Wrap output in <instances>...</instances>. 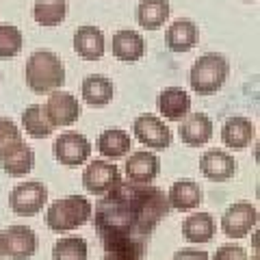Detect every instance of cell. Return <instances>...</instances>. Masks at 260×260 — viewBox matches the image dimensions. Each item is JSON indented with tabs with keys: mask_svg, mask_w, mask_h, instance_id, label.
I'll list each match as a JSON object with an SVG mask.
<instances>
[{
	"mask_svg": "<svg viewBox=\"0 0 260 260\" xmlns=\"http://www.w3.org/2000/svg\"><path fill=\"white\" fill-rule=\"evenodd\" d=\"M215 219L210 213H193L182 221V237L193 243V245H204V243H210L215 237Z\"/></svg>",
	"mask_w": 260,
	"mask_h": 260,
	"instance_id": "cell-25",
	"label": "cell"
},
{
	"mask_svg": "<svg viewBox=\"0 0 260 260\" xmlns=\"http://www.w3.org/2000/svg\"><path fill=\"white\" fill-rule=\"evenodd\" d=\"M26 87L35 93H50L65 85V65L52 50H35L24 65Z\"/></svg>",
	"mask_w": 260,
	"mask_h": 260,
	"instance_id": "cell-2",
	"label": "cell"
},
{
	"mask_svg": "<svg viewBox=\"0 0 260 260\" xmlns=\"http://www.w3.org/2000/svg\"><path fill=\"white\" fill-rule=\"evenodd\" d=\"M113 56L124 63H137L145 54V39L139 30L133 28H121L113 35L111 42Z\"/></svg>",
	"mask_w": 260,
	"mask_h": 260,
	"instance_id": "cell-20",
	"label": "cell"
},
{
	"mask_svg": "<svg viewBox=\"0 0 260 260\" xmlns=\"http://www.w3.org/2000/svg\"><path fill=\"white\" fill-rule=\"evenodd\" d=\"M74 52L85 61H98L107 52V37L100 28L85 24L74 32Z\"/></svg>",
	"mask_w": 260,
	"mask_h": 260,
	"instance_id": "cell-19",
	"label": "cell"
},
{
	"mask_svg": "<svg viewBox=\"0 0 260 260\" xmlns=\"http://www.w3.org/2000/svg\"><path fill=\"white\" fill-rule=\"evenodd\" d=\"M256 139V126L251 124L247 117L243 115H232L223 121L221 126V141L225 148L234 152L245 150L247 145Z\"/></svg>",
	"mask_w": 260,
	"mask_h": 260,
	"instance_id": "cell-17",
	"label": "cell"
},
{
	"mask_svg": "<svg viewBox=\"0 0 260 260\" xmlns=\"http://www.w3.org/2000/svg\"><path fill=\"white\" fill-rule=\"evenodd\" d=\"M22 128L26 130L30 139H48L52 135V124L46 117V111L42 104H30L22 113Z\"/></svg>",
	"mask_w": 260,
	"mask_h": 260,
	"instance_id": "cell-26",
	"label": "cell"
},
{
	"mask_svg": "<svg viewBox=\"0 0 260 260\" xmlns=\"http://www.w3.org/2000/svg\"><path fill=\"white\" fill-rule=\"evenodd\" d=\"M117 182H121V172L113 160L95 158L85 167L83 172V186L91 195H104L109 193Z\"/></svg>",
	"mask_w": 260,
	"mask_h": 260,
	"instance_id": "cell-11",
	"label": "cell"
},
{
	"mask_svg": "<svg viewBox=\"0 0 260 260\" xmlns=\"http://www.w3.org/2000/svg\"><path fill=\"white\" fill-rule=\"evenodd\" d=\"M133 135L135 139L139 141L145 148H152V150H167L174 141V135H172V128H169L165 121L156 115H139L133 124Z\"/></svg>",
	"mask_w": 260,
	"mask_h": 260,
	"instance_id": "cell-9",
	"label": "cell"
},
{
	"mask_svg": "<svg viewBox=\"0 0 260 260\" xmlns=\"http://www.w3.org/2000/svg\"><path fill=\"white\" fill-rule=\"evenodd\" d=\"M80 95H83L85 104H89V107L102 109L111 104L113 95H115V85L102 74H89L83 80V85H80Z\"/></svg>",
	"mask_w": 260,
	"mask_h": 260,
	"instance_id": "cell-22",
	"label": "cell"
},
{
	"mask_svg": "<svg viewBox=\"0 0 260 260\" xmlns=\"http://www.w3.org/2000/svg\"><path fill=\"white\" fill-rule=\"evenodd\" d=\"M22 141V130L11 117H0V154Z\"/></svg>",
	"mask_w": 260,
	"mask_h": 260,
	"instance_id": "cell-30",
	"label": "cell"
},
{
	"mask_svg": "<svg viewBox=\"0 0 260 260\" xmlns=\"http://www.w3.org/2000/svg\"><path fill=\"white\" fill-rule=\"evenodd\" d=\"M98 152L102 154L107 160H119L130 154L133 148V137L121 128H107L98 137Z\"/></svg>",
	"mask_w": 260,
	"mask_h": 260,
	"instance_id": "cell-23",
	"label": "cell"
},
{
	"mask_svg": "<svg viewBox=\"0 0 260 260\" xmlns=\"http://www.w3.org/2000/svg\"><path fill=\"white\" fill-rule=\"evenodd\" d=\"M167 202L169 208L178 210V213H189V210H195L204 202V189L193 178H180L169 186Z\"/></svg>",
	"mask_w": 260,
	"mask_h": 260,
	"instance_id": "cell-14",
	"label": "cell"
},
{
	"mask_svg": "<svg viewBox=\"0 0 260 260\" xmlns=\"http://www.w3.org/2000/svg\"><path fill=\"white\" fill-rule=\"evenodd\" d=\"M200 172L213 182H225L239 172V162L225 150H206L200 158Z\"/></svg>",
	"mask_w": 260,
	"mask_h": 260,
	"instance_id": "cell-13",
	"label": "cell"
},
{
	"mask_svg": "<svg viewBox=\"0 0 260 260\" xmlns=\"http://www.w3.org/2000/svg\"><path fill=\"white\" fill-rule=\"evenodd\" d=\"M158 113L169 121H182L191 113V95L182 87H165L156 100Z\"/></svg>",
	"mask_w": 260,
	"mask_h": 260,
	"instance_id": "cell-18",
	"label": "cell"
},
{
	"mask_svg": "<svg viewBox=\"0 0 260 260\" xmlns=\"http://www.w3.org/2000/svg\"><path fill=\"white\" fill-rule=\"evenodd\" d=\"M172 260H210L206 251H202L200 247H182L178 249Z\"/></svg>",
	"mask_w": 260,
	"mask_h": 260,
	"instance_id": "cell-32",
	"label": "cell"
},
{
	"mask_svg": "<svg viewBox=\"0 0 260 260\" xmlns=\"http://www.w3.org/2000/svg\"><path fill=\"white\" fill-rule=\"evenodd\" d=\"M100 260H126V258H117V256H111V254H107V256L100 258Z\"/></svg>",
	"mask_w": 260,
	"mask_h": 260,
	"instance_id": "cell-33",
	"label": "cell"
},
{
	"mask_svg": "<svg viewBox=\"0 0 260 260\" xmlns=\"http://www.w3.org/2000/svg\"><path fill=\"white\" fill-rule=\"evenodd\" d=\"M68 18V3L65 0H37L32 7V20L42 26H59Z\"/></svg>",
	"mask_w": 260,
	"mask_h": 260,
	"instance_id": "cell-27",
	"label": "cell"
},
{
	"mask_svg": "<svg viewBox=\"0 0 260 260\" xmlns=\"http://www.w3.org/2000/svg\"><path fill=\"white\" fill-rule=\"evenodd\" d=\"M91 150L93 145L80 133H61L54 139L52 152L54 158L65 167H80L91 158Z\"/></svg>",
	"mask_w": 260,
	"mask_h": 260,
	"instance_id": "cell-6",
	"label": "cell"
},
{
	"mask_svg": "<svg viewBox=\"0 0 260 260\" xmlns=\"http://www.w3.org/2000/svg\"><path fill=\"white\" fill-rule=\"evenodd\" d=\"M46 117L52 124V128H68L72 124H76L83 115V107H80L78 98L70 91H50L48 100L44 104Z\"/></svg>",
	"mask_w": 260,
	"mask_h": 260,
	"instance_id": "cell-5",
	"label": "cell"
},
{
	"mask_svg": "<svg viewBox=\"0 0 260 260\" xmlns=\"http://www.w3.org/2000/svg\"><path fill=\"white\" fill-rule=\"evenodd\" d=\"M0 167H3L5 174L13 178H22L30 174L32 167H35V152H32L30 145L20 141L0 154Z\"/></svg>",
	"mask_w": 260,
	"mask_h": 260,
	"instance_id": "cell-21",
	"label": "cell"
},
{
	"mask_svg": "<svg viewBox=\"0 0 260 260\" xmlns=\"http://www.w3.org/2000/svg\"><path fill=\"white\" fill-rule=\"evenodd\" d=\"M198 39H200V30H198V24L189 18H178L167 26L165 30V42L167 48L172 52L178 54H184L193 50L198 46Z\"/></svg>",
	"mask_w": 260,
	"mask_h": 260,
	"instance_id": "cell-16",
	"label": "cell"
},
{
	"mask_svg": "<svg viewBox=\"0 0 260 260\" xmlns=\"http://www.w3.org/2000/svg\"><path fill=\"white\" fill-rule=\"evenodd\" d=\"M124 169H126L128 182L152 184L160 172V158L152 150H137V152H130Z\"/></svg>",
	"mask_w": 260,
	"mask_h": 260,
	"instance_id": "cell-12",
	"label": "cell"
},
{
	"mask_svg": "<svg viewBox=\"0 0 260 260\" xmlns=\"http://www.w3.org/2000/svg\"><path fill=\"white\" fill-rule=\"evenodd\" d=\"M245 3H254V0H245Z\"/></svg>",
	"mask_w": 260,
	"mask_h": 260,
	"instance_id": "cell-36",
	"label": "cell"
},
{
	"mask_svg": "<svg viewBox=\"0 0 260 260\" xmlns=\"http://www.w3.org/2000/svg\"><path fill=\"white\" fill-rule=\"evenodd\" d=\"M172 15L169 0H141L137 5V24L143 30H160Z\"/></svg>",
	"mask_w": 260,
	"mask_h": 260,
	"instance_id": "cell-24",
	"label": "cell"
},
{
	"mask_svg": "<svg viewBox=\"0 0 260 260\" xmlns=\"http://www.w3.org/2000/svg\"><path fill=\"white\" fill-rule=\"evenodd\" d=\"M213 260H249L247 251L241 245H234V243H228V245L217 247Z\"/></svg>",
	"mask_w": 260,
	"mask_h": 260,
	"instance_id": "cell-31",
	"label": "cell"
},
{
	"mask_svg": "<svg viewBox=\"0 0 260 260\" xmlns=\"http://www.w3.org/2000/svg\"><path fill=\"white\" fill-rule=\"evenodd\" d=\"M228 76H230V63L225 56L219 52H206L198 56L189 70L191 91L198 95H210L225 85Z\"/></svg>",
	"mask_w": 260,
	"mask_h": 260,
	"instance_id": "cell-3",
	"label": "cell"
},
{
	"mask_svg": "<svg viewBox=\"0 0 260 260\" xmlns=\"http://www.w3.org/2000/svg\"><path fill=\"white\" fill-rule=\"evenodd\" d=\"M169 210L172 208L162 189L121 180L98 200L91 219L107 254L141 260L145 243Z\"/></svg>",
	"mask_w": 260,
	"mask_h": 260,
	"instance_id": "cell-1",
	"label": "cell"
},
{
	"mask_svg": "<svg viewBox=\"0 0 260 260\" xmlns=\"http://www.w3.org/2000/svg\"><path fill=\"white\" fill-rule=\"evenodd\" d=\"M0 83H3V72H0Z\"/></svg>",
	"mask_w": 260,
	"mask_h": 260,
	"instance_id": "cell-35",
	"label": "cell"
},
{
	"mask_svg": "<svg viewBox=\"0 0 260 260\" xmlns=\"http://www.w3.org/2000/svg\"><path fill=\"white\" fill-rule=\"evenodd\" d=\"M93 206L85 195H65L46 210V225L52 232H72L91 219Z\"/></svg>",
	"mask_w": 260,
	"mask_h": 260,
	"instance_id": "cell-4",
	"label": "cell"
},
{
	"mask_svg": "<svg viewBox=\"0 0 260 260\" xmlns=\"http://www.w3.org/2000/svg\"><path fill=\"white\" fill-rule=\"evenodd\" d=\"M39 239L32 228L15 223L3 230V254L11 260H28L35 256Z\"/></svg>",
	"mask_w": 260,
	"mask_h": 260,
	"instance_id": "cell-10",
	"label": "cell"
},
{
	"mask_svg": "<svg viewBox=\"0 0 260 260\" xmlns=\"http://www.w3.org/2000/svg\"><path fill=\"white\" fill-rule=\"evenodd\" d=\"M258 225V208L249 202H234L221 215V232L228 239H245Z\"/></svg>",
	"mask_w": 260,
	"mask_h": 260,
	"instance_id": "cell-7",
	"label": "cell"
},
{
	"mask_svg": "<svg viewBox=\"0 0 260 260\" xmlns=\"http://www.w3.org/2000/svg\"><path fill=\"white\" fill-rule=\"evenodd\" d=\"M5 258V254H3V230H0V260Z\"/></svg>",
	"mask_w": 260,
	"mask_h": 260,
	"instance_id": "cell-34",
	"label": "cell"
},
{
	"mask_svg": "<svg viewBox=\"0 0 260 260\" xmlns=\"http://www.w3.org/2000/svg\"><path fill=\"white\" fill-rule=\"evenodd\" d=\"M178 135H180V141L191 145V148H200V145H206L213 139V119H210L206 113H189L182 121H178Z\"/></svg>",
	"mask_w": 260,
	"mask_h": 260,
	"instance_id": "cell-15",
	"label": "cell"
},
{
	"mask_svg": "<svg viewBox=\"0 0 260 260\" xmlns=\"http://www.w3.org/2000/svg\"><path fill=\"white\" fill-rule=\"evenodd\" d=\"M46 202H48V186L39 180L20 182L18 186H13L9 195V206L20 217L37 215L46 206Z\"/></svg>",
	"mask_w": 260,
	"mask_h": 260,
	"instance_id": "cell-8",
	"label": "cell"
},
{
	"mask_svg": "<svg viewBox=\"0 0 260 260\" xmlns=\"http://www.w3.org/2000/svg\"><path fill=\"white\" fill-rule=\"evenodd\" d=\"M89 245L83 237H61L52 247V260H87Z\"/></svg>",
	"mask_w": 260,
	"mask_h": 260,
	"instance_id": "cell-28",
	"label": "cell"
},
{
	"mask_svg": "<svg viewBox=\"0 0 260 260\" xmlns=\"http://www.w3.org/2000/svg\"><path fill=\"white\" fill-rule=\"evenodd\" d=\"M24 35L13 24H0V59H13L22 52Z\"/></svg>",
	"mask_w": 260,
	"mask_h": 260,
	"instance_id": "cell-29",
	"label": "cell"
}]
</instances>
